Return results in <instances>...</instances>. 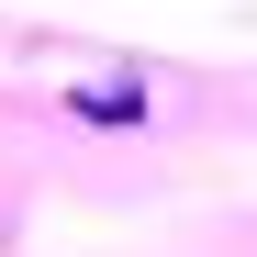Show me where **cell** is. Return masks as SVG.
Masks as SVG:
<instances>
[{
  "mask_svg": "<svg viewBox=\"0 0 257 257\" xmlns=\"http://www.w3.org/2000/svg\"><path fill=\"white\" fill-rule=\"evenodd\" d=\"M67 112L78 123H146V90L135 78H90V90H67Z\"/></svg>",
  "mask_w": 257,
  "mask_h": 257,
  "instance_id": "cell-1",
  "label": "cell"
}]
</instances>
